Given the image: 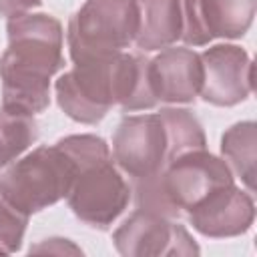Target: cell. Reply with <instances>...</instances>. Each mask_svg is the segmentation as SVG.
Listing matches in <instances>:
<instances>
[{"label": "cell", "instance_id": "obj_6", "mask_svg": "<svg viewBox=\"0 0 257 257\" xmlns=\"http://www.w3.org/2000/svg\"><path fill=\"white\" fill-rule=\"evenodd\" d=\"M159 185L169 205L181 215L199 205L213 191L233 185V171L207 149L187 151L165 165L159 171Z\"/></svg>", "mask_w": 257, "mask_h": 257}, {"label": "cell", "instance_id": "obj_14", "mask_svg": "<svg viewBox=\"0 0 257 257\" xmlns=\"http://www.w3.org/2000/svg\"><path fill=\"white\" fill-rule=\"evenodd\" d=\"M255 145L257 124L253 120L233 124L221 137V155L225 163L231 171H235L249 191L255 189Z\"/></svg>", "mask_w": 257, "mask_h": 257}, {"label": "cell", "instance_id": "obj_4", "mask_svg": "<svg viewBox=\"0 0 257 257\" xmlns=\"http://www.w3.org/2000/svg\"><path fill=\"white\" fill-rule=\"evenodd\" d=\"M76 175V163L56 143L38 147L32 153L16 159L4 175H0V193L24 215L38 213L70 191Z\"/></svg>", "mask_w": 257, "mask_h": 257}, {"label": "cell", "instance_id": "obj_2", "mask_svg": "<svg viewBox=\"0 0 257 257\" xmlns=\"http://www.w3.org/2000/svg\"><path fill=\"white\" fill-rule=\"evenodd\" d=\"M8 48L0 56L2 108L38 114L50 104V78L64 68L62 24L50 14L8 20Z\"/></svg>", "mask_w": 257, "mask_h": 257}, {"label": "cell", "instance_id": "obj_11", "mask_svg": "<svg viewBox=\"0 0 257 257\" xmlns=\"http://www.w3.org/2000/svg\"><path fill=\"white\" fill-rule=\"evenodd\" d=\"M187 213L193 229L205 237H237L251 229L255 219V203L249 193L241 191L233 183L213 191Z\"/></svg>", "mask_w": 257, "mask_h": 257}, {"label": "cell", "instance_id": "obj_10", "mask_svg": "<svg viewBox=\"0 0 257 257\" xmlns=\"http://www.w3.org/2000/svg\"><path fill=\"white\" fill-rule=\"evenodd\" d=\"M203 64L201 96L215 106H235L253 90V60L235 44H215L199 54Z\"/></svg>", "mask_w": 257, "mask_h": 257}, {"label": "cell", "instance_id": "obj_9", "mask_svg": "<svg viewBox=\"0 0 257 257\" xmlns=\"http://www.w3.org/2000/svg\"><path fill=\"white\" fill-rule=\"evenodd\" d=\"M181 40L205 46L213 38H241L253 24L257 0H179Z\"/></svg>", "mask_w": 257, "mask_h": 257}, {"label": "cell", "instance_id": "obj_3", "mask_svg": "<svg viewBox=\"0 0 257 257\" xmlns=\"http://www.w3.org/2000/svg\"><path fill=\"white\" fill-rule=\"evenodd\" d=\"M58 145L76 163V175L66 195L72 213L86 225L106 229L131 201V187L112 163L104 139L96 135H70Z\"/></svg>", "mask_w": 257, "mask_h": 257}, {"label": "cell", "instance_id": "obj_16", "mask_svg": "<svg viewBox=\"0 0 257 257\" xmlns=\"http://www.w3.org/2000/svg\"><path fill=\"white\" fill-rule=\"evenodd\" d=\"M38 139L34 116L0 108V169L16 161Z\"/></svg>", "mask_w": 257, "mask_h": 257}, {"label": "cell", "instance_id": "obj_12", "mask_svg": "<svg viewBox=\"0 0 257 257\" xmlns=\"http://www.w3.org/2000/svg\"><path fill=\"white\" fill-rule=\"evenodd\" d=\"M149 80L157 102H193L203 84L201 56L191 48H167L149 60Z\"/></svg>", "mask_w": 257, "mask_h": 257}, {"label": "cell", "instance_id": "obj_15", "mask_svg": "<svg viewBox=\"0 0 257 257\" xmlns=\"http://www.w3.org/2000/svg\"><path fill=\"white\" fill-rule=\"evenodd\" d=\"M169 141V161L175 157L195 151L207 149V139L197 116L187 108H161L159 112Z\"/></svg>", "mask_w": 257, "mask_h": 257}, {"label": "cell", "instance_id": "obj_7", "mask_svg": "<svg viewBox=\"0 0 257 257\" xmlns=\"http://www.w3.org/2000/svg\"><path fill=\"white\" fill-rule=\"evenodd\" d=\"M114 247L124 257H173L199 255L189 231L159 213L137 209L112 235Z\"/></svg>", "mask_w": 257, "mask_h": 257}, {"label": "cell", "instance_id": "obj_5", "mask_svg": "<svg viewBox=\"0 0 257 257\" xmlns=\"http://www.w3.org/2000/svg\"><path fill=\"white\" fill-rule=\"evenodd\" d=\"M139 32L137 0H86L68 22L70 58L82 54L120 52Z\"/></svg>", "mask_w": 257, "mask_h": 257}, {"label": "cell", "instance_id": "obj_13", "mask_svg": "<svg viewBox=\"0 0 257 257\" xmlns=\"http://www.w3.org/2000/svg\"><path fill=\"white\" fill-rule=\"evenodd\" d=\"M139 32L137 46L141 50H161L181 40V4L179 0H137Z\"/></svg>", "mask_w": 257, "mask_h": 257}, {"label": "cell", "instance_id": "obj_8", "mask_svg": "<svg viewBox=\"0 0 257 257\" xmlns=\"http://www.w3.org/2000/svg\"><path fill=\"white\" fill-rule=\"evenodd\" d=\"M112 159L133 179L163 171L169 163V141L159 112L124 116L112 135Z\"/></svg>", "mask_w": 257, "mask_h": 257}, {"label": "cell", "instance_id": "obj_1", "mask_svg": "<svg viewBox=\"0 0 257 257\" xmlns=\"http://www.w3.org/2000/svg\"><path fill=\"white\" fill-rule=\"evenodd\" d=\"M74 68L56 82L58 106L76 122L96 124L118 104L122 110H149L157 98L149 80V58L126 50L82 54L72 58Z\"/></svg>", "mask_w": 257, "mask_h": 257}, {"label": "cell", "instance_id": "obj_18", "mask_svg": "<svg viewBox=\"0 0 257 257\" xmlns=\"http://www.w3.org/2000/svg\"><path fill=\"white\" fill-rule=\"evenodd\" d=\"M42 0H0V14L6 18H16L28 14L32 8L40 6Z\"/></svg>", "mask_w": 257, "mask_h": 257}, {"label": "cell", "instance_id": "obj_17", "mask_svg": "<svg viewBox=\"0 0 257 257\" xmlns=\"http://www.w3.org/2000/svg\"><path fill=\"white\" fill-rule=\"evenodd\" d=\"M28 215L10 205L0 193V255L16 253L22 245Z\"/></svg>", "mask_w": 257, "mask_h": 257}]
</instances>
